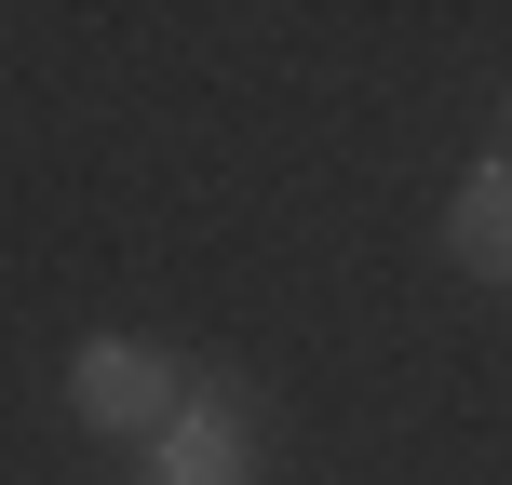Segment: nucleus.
I'll return each mask as SVG.
<instances>
[{"instance_id": "nucleus-1", "label": "nucleus", "mask_w": 512, "mask_h": 485, "mask_svg": "<svg viewBox=\"0 0 512 485\" xmlns=\"http://www.w3.org/2000/svg\"><path fill=\"white\" fill-rule=\"evenodd\" d=\"M176 351H149V337H81L68 351V418L81 432H122V445H162V418H176Z\"/></svg>"}, {"instance_id": "nucleus-2", "label": "nucleus", "mask_w": 512, "mask_h": 485, "mask_svg": "<svg viewBox=\"0 0 512 485\" xmlns=\"http://www.w3.org/2000/svg\"><path fill=\"white\" fill-rule=\"evenodd\" d=\"M149 485H256V418H243V391H230V378H216V391H189V405L162 418Z\"/></svg>"}, {"instance_id": "nucleus-3", "label": "nucleus", "mask_w": 512, "mask_h": 485, "mask_svg": "<svg viewBox=\"0 0 512 485\" xmlns=\"http://www.w3.org/2000/svg\"><path fill=\"white\" fill-rule=\"evenodd\" d=\"M445 256L472 283H512V162H472L459 203H445Z\"/></svg>"}, {"instance_id": "nucleus-4", "label": "nucleus", "mask_w": 512, "mask_h": 485, "mask_svg": "<svg viewBox=\"0 0 512 485\" xmlns=\"http://www.w3.org/2000/svg\"><path fill=\"white\" fill-rule=\"evenodd\" d=\"M499 122H512V108H499Z\"/></svg>"}]
</instances>
